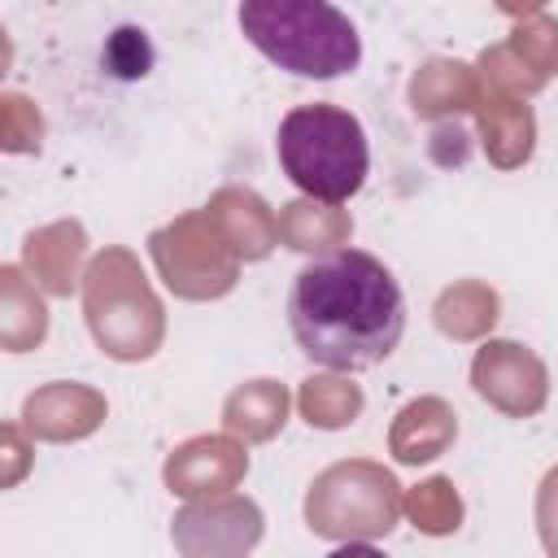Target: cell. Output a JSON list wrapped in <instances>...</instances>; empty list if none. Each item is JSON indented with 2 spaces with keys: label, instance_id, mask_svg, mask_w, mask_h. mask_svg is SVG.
<instances>
[{
  "label": "cell",
  "instance_id": "6da1fadb",
  "mask_svg": "<svg viewBox=\"0 0 558 558\" xmlns=\"http://www.w3.org/2000/svg\"><path fill=\"white\" fill-rule=\"evenodd\" d=\"M288 323L314 366L371 371L405 336V292L375 253L336 248L296 270Z\"/></svg>",
  "mask_w": 558,
  "mask_h": 558
},
{
  "label": "cell",
  "instance_id": "7a4b0ae2",
  "mask_svg": "<svg viewBox=\"0 0 558 558\" xmlns=\"http://www.w3.org/2000/svg\"><path fill=\"white\" fill-rule=\"evenodd\" d=\"M240 35L296 78H340L362 65V35L331 0H240Z\"/></svg>",
  "mask_w": 558,
  "mask_h": 558
},
{
  "label": "cell",
  "instance_id": "3957f363",
  "mask_svg": "<svg viewBox=\"0 0 558 558\" xmlns=\"http://www.w3.org/2000/svg\"><path fill=\"white\" fill-rule=\"evenodd\" d=\"M275 153L292 187L314 201L344 205L371 174V144L362 122L336 105H296L275 131Z\"/></svg>",
  "mask_w": 558,
  "mask_h": 558
}]
</instances>
